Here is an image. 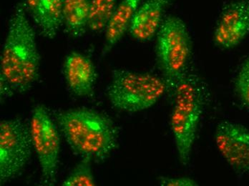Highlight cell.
<instances>
[{"label": "cell", "mask_w": 249, "mask_h": 186, "mask_svg": "<svg viewBox=\"0 0 249 186\" xmlns=\"http://www.w3.org/2000/svg\"><path fill=\"white\" fill-rule=\"evenodd\" d=\"M118 0H92L88 29L94 33L105 31L116 9Z\"/></svg>", "instance_id": "15"}, {"label": "cell", "mask_w": 249, "mask_h": 186, "mask_svg": "<svg viewBox=\"0 0 249 186\" xmlns=\"http://www.w3.org/2000/svg\"><path fill=\"white\" fill-rule=\"evenodd\" d=\"M158 63L172 97L179 80L189 69L192 42L186 23L179 17H165L158 31Z\"/></svg>", "instance_id": "5"}, {"label": "cell", "mask_w": 249, "mask_h": 186, "mask_svg": "<svg viewBox=\"0 0 249 186\" xmlns=\"http://www.w3.org/2000/svg\"><path fill=\"white\" fill-rule=\"evenodd\" d=\"M159 183L162 186H198L196 180L189 177H160Z\"/></svg>", "instance_id": "18"}, {"label": "cell", "mask_w": 249, "mask_h": 186, "mask_svg": "<svg viewBox=\"0 0 249 186\" xmlns=\"http://www.w3.org/2000/svg\"><path fill=\"white\" fill-rule=\"evenodd\" d=\"M92 159L83 158L81 161L62 182L63 186H95V177L92 170Z\"/></svg>", "instance_id": "16"}, {"label": "cell", "mask_w": 249, "mask_h": 186, "mask_svg": "<svg viewBox=\"0 0 249 186\" xmlns=\"http://www.w3.org/2000/svg\"><path fill=\"white\" fill-rule=\"evenodd\" d=\"M249 34V0H235L223 9L214 31L215 45L230 49Z\"/></svg>", "instance_id": "9"}, {"label": "cell", "mask_w": 249, "mask_h": 186, "mask_svg": "<svg viewBox=\"0 0 249 186\" xmlns=\"http://www.w3.org/2000/svg\"><path fill=\"white\" fill-rule=\"evenodd\" d=\"M92 0H65L62 25L72 37L84 35L88 29Z\"/></svg>", "instance_id": "14"}, {"label": "cell", "mask_w": 249, "mask_h": 186, "mask_svg": "<svg viewBox=\"0 0 249 186\" xmlns=\"http://www.w3.org/2000/svg\"><path fill=\"white\" fill-rule=\"evenodd\" d=\"M55 119L72 152L82 158L103 161L118 147L116 125L100 112L79 107L58 112Z\"/></svg>", "instance_id": "2"}, {"label": "cell", "mask_w": 249, "mask_h": 186, "mask_svg": "<svg viewBox=\"0 0 249 186\" xmlns=\"http://www.w3.org/2000/svg\"><path fill=\"white\" fill-rule=\"evenodd\" d=\"M173 0H143L136 10L128 32L135 40L147 42L157 34L164 14Z\"/></svg>", "instance_id": "11"}, {"label": "cell", "mask_w": 249, "mask_h": 186, "mask_svg": "<svg viewBox=\"0 0 249 186\" xmlns=\"http://www.w3.org/2000/svg\"><path fill=\"white\" fill-rule=\"evenodd\" d=\"M23 3L42 35L54 38L62 25L65 0H23Z\"/></svg>", "instance_id": "12"}, {"label": "cell", "mask_w": 249, "mask_h": 186, "mask_svg": "<svg viewBox=\"0 0 249 186\" xmlns=\"http://www.w3.org/2000/svg\"><path fill=\"white\" fill-rule=\"evenodd\" d=\"M172 97L170 127L179 160L186 166L207 101V87L198 74L189 68L176 85Z\"/></svg>", "instance_id": "3"}, {"label": "cell", "mask_w": 249, "mask_h": 186, "mask_svg": "<svg viewBox=\"0 0 249 186\" xmlns=\"http://www.w3.org/2000/svg\"><path fill=\"white\" fill-rule=\"evenodd\" d=\"M26 12L23 1L18 3L9 22L0 58L1 96L25 93L39 78L40 55Z\"/></svg>", "instance_id": "1"}, {"label": "cell", "mask_w": 249, "mask_h": 186, "mask_svg": "<svg viewBox=\"0 0 249 186\" xmlns=\"http://www.w3.org/2000/svg\"><path fill=\"white\" fill-rule=\"evenodd\" d=\"M30 125L19 118L0 122V184L19 176L31 158Z\"/></svg>", "instance_id": "6"}, {"label": "cell", "mask_w": 249, "mask_h": 186, "mask_svg": "<svg viewBox=\"0 0 249 186\" xmlns=\"http://www.w3.org/2000/svg\"><path fill=\"white\" fill-rule=\"evenodd\" d=\"M215 143L218 152L236 173H249V129L241 124L222 121L217 125Z\"/></svg>", "instance_id": "8"}, {"label": "cell", "mask_w": 249, "mask_h": 186, "mask_svg": "<svg viewBox=\"0 0 249 186\" xmlns=\"http://www.w3.org/2000/svg\"><path fill=\"white\" fill-rule=\"evenodd\" d=\"M106 93L115 108L137 113L156 105L168 93V87L163 78L157 75L115 69Z\"/></svg>", "instance_id": "4"}, {"label": "cell", "mask_w": 249, "mask_h": 186, "mask_svg": "<svg viewBox=\"0 0 249 186\" xmlns=\"http://www.w3.org/2000/svg\"><path fill=\"white\" fill-rule=\"evenodd\" d=\"M64 75L70 90L77 96L93 95L98 73L88 56L78 52H71L64 63Z\"/></svg>", "instance_id": "10"}, {"label": "cell", "mask_w": 249, "mask_h": 186, "mask_svg": "<svg viewBox=\"0 0 249 186\" xmlns=\"http://www.w3.org/2000/svg\"><path fill=\"white\" fill-rule=\"evenodd\" d=\"M33 148L40 165L41 184L54 186L57 180L60 153L59 130L48 110L42 105L33 109L30 122Z\"/></svg>", "instance_id": "7"}, {"label": "cell", "mask_w": 249, "mask_h": 186, "mask_svg": "<svg viewBox=\"0 0 249 186\" xmlns=\"http://www.w3.org/2000/svg\"><path fill=\"white\" fill-rule=\"evenodd\" d=\"M143 0H122L117 6L105 30L103 54L106 55L121 40L128 30L132 17Z\"/></svg>", "instance_id": "13"}, {"label": "cell", "mask_w": 249, "mask_h": 186, "mask_svg": "<svg viewBox=\"0 0 249 186\" xmlns=\"http://www.w3.org/2000/svg\"><path fill=\"white\" fill-rule=\"evenodd\" d=\"M235 88L241 102L249 108V57L244 60L238 69Z\"/></svg>", "instance_id": "17"}]
</instances>
